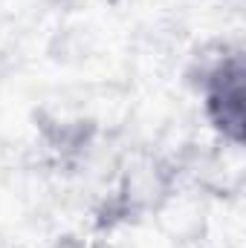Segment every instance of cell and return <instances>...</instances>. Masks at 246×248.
Segmentation results:
<instances>
[{"label": "cell", "instance_id": "1", "mask_svg": "<svg viewBox=\"0 0 246 248\" xmlns=\"http://www.w3.org/2000/svg\"><path fill=\"white\" fill-rule=\"evenodd\" d=\"M194 87L209 127L232 147H244L246 136V49L244 44H220L194 69Z\"/></svg>", "mask_w": 246, "mask_h": 248}, {"label": "cell", "instance_id": "2", "mask_svg": "<svg viewBox=\"0 0 246 248\" xmlns=\"http://www.w3.org/2000/svg\"><path fill=\"white\" fill-rule=\"evenodd\" d=\"M96 248H110V246H96Z\"/></svg>", "mask_w": 246, "mask_h": 248}]
</instances>
